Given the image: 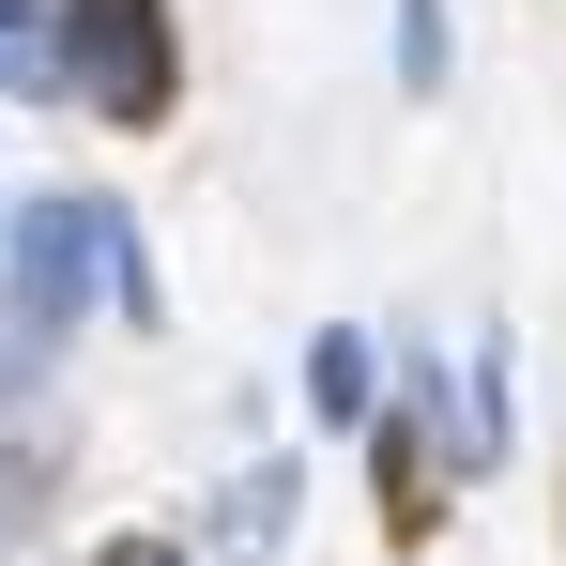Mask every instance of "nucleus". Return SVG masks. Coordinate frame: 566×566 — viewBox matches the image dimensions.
Masks as SVG:
<instances>
[{"instance_id":"2","label":"nucleus","mask_w":566,"mask_h":566,"mask_svg":"<svg viewBox=\"0 0 566 566\" xmlns=\"http://www.w3.org/2000/svg\"><path fill=\"white\" fill-rule=\"evenodd\" d=\"M107 214H123V199H93V185L15 199V214H0V322H31V337L62 353V337H77V306L107 291Z\"/></svg>"},{"instance_id":"6","label":"nucleus","mask_w":566,"mask_h":566,"mask_svg":"<svg viewBox=\"0 0 566 566\" xmlns=\"http://www.w3.org/2000/svg\"><path fill=\"white\" fill-rule=\"evenodd\" d=\"M107 306H123L138 337L169 322V276H154V245H138V214H107Z\"/></svg>"},{"instance_id":"1","label":"nucleus","mask_w":566,"mask_h":566,"mask_svg":"<svg viewBox=\"0 0 566 566\" xmlns=\"http://www.w3.org/2000/svg\"><path fill=\"white\" fill-rule=\"evenodd\" d=\"M46 62H62V93L93 107V123H169L185 93V46H169V0H62L46 15Z\"/></svg>"},{"instance_id":"4","label":"nucleus","mask_w":566,"mask_h":566,"mask_svg":"<svg viewBox=\"0 0 566 566\" xmlns=\"http://www.w3.org/2000/svg\"><path fill=\"white\" fill-rule=\"evenodd\" d=\"M505 429H521V382H505V337H474L460 429H444V474H505Z\"/></svg>"},{"instance_id":"5","label":"nucleus","mask_w":566,"mask_h":566,"mask_svg":"<svg viewBox=\"0 0 566 566\" xmlns=\"http://www.w3.org/2000/svg\"><path fill=\"white\" fill-rule=\"evenodd\" d=\"M291 521H306V474L291 460H245L230 490H214V552H276Z\"/></svg>"},{"instance_id":"7","label":"nucleus","mask_w":566,"mask_h":566,"mask_svg":"<svg viewBox=\"0 0 566 566\" xmlns=\"http://www.w3.org/2000/svg\"><path fill=\"white\" fill-rule=\"evenodd\" d=\"M444 62H460L444 0H398V93H444Z\"/></svg>"},{"instance_id":"9","label":"nucleus","mask_w":566,"mask_h":566,"mask_svg":"<svg viewBox=\"0 0 566 566\" xmlns=\"http://www.w3.org/2000/svg\"><path fill=\"white\" fill-rule=\"evenodd\" d=\"M62 368V353H46V337H31V322H0V413H15V398H31V382Z\"/></svg>"},{"instance_id":"3","label":"nucleus","mask_w":566,"mask_h":566,"mask_svg":"<svg viewBox=\"0 0 566 566\" xmlns=\"http://www.w3.org/2000/svg\"><path fill=\"white\" fill-rule=\"evenodd\" d=\"M306 413H322V429H368L382 413V337L368 322H322V337H306Z\"/></svg>"},{"instance_id":"8","label":"nucleus","mask_w":566,"mask_h":566,"mask_svg":"<svg viewBox=\"0 0 566 566\" xmlns=\"http://www.w3.org/2000/svg\"><path fill=\"white\" fill-rule=\"evenodd\" d=\"M31 521H46V460H31V444H0V536H31Z\"/></svg>"},{"instance_id":"10","label":"nucleus","mask_w":566,"mask_h":566,"mask_svg":"<svg viewBox=\"0 0 566 566\" xmlns=\"http://www.w3.org/2000/svg\"><path fill=\"white\" fill-rule=\"evenodd\" d=\"M93 566H185V552H169V536H107Z\"/></svg>"}]
</instances>
